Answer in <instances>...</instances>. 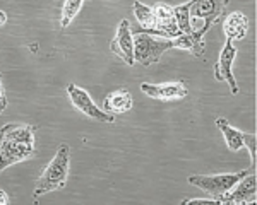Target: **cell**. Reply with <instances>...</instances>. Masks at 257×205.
<instances>
[{
	"mask_svg": "<svg viewBox=\"0 0 257 205\" xmlns=\"http://www.w3.org/2000/svg\"><path fill=\"white\" fill-rule=\"evenodd\" d=\"M132 108V94L127 89H117L106 96L103 102V110L106 113L117 114V113H127Z\"/></svg>",
	"mask_w": 257,
	"mask_h": 205,
	"instance_id": "11",
	"label": "cell"
},
{
	"mask_svg": "<svg viewBox=\"0 0 257 205\" xmlns=\"http://www.w3.org/2000/svg\"><path fill=\"white\" fill-rule=\"evenodd\" d=\"M255 174L254 171L243 176L240 182L219 198V204L226 205H243V204H255Z\"/></svg>",
	"mask_w": 257,
	"mask_h": 205,
	"instance_id": "8",
	"label": "cell"
},
{
	"mask_svg": "<svg viewBox=\"0 0 257 205\" xmlns=\"http://www.w3.org/2000/svg\"><path fill=\"white\" fill-rule=\"evenodd\" d=\"M172 9H173V18H175L177 28L180 30V32L190 34L192 31H196L192 26V18H190V14H189V2L182 4V6H175V7H172Z\"/></svg>",
	"mask_w": 257,
	"mask_h": 205,
	"instance_id": "16",
	"label": "cell"
},
{
	"mask_svg": "<svg viewBox=\"0 0 257 205\" xmlns=\"http://www.w3.org/2000/svg\"><path fill=\"white\" fill-rule=\"evenodd\" d=\"M69 168H70V149L67 144H60L55 158L50 161V164L45 168L43 173H41L40 180L36 182L35 192H33L35 202L41 195L65 186L69 178Z\"/></svg>",
	"mask_w": 257,
	"mask_h": 205,
	"instance_id": "1",
	"label": "cell"
},
{
	"mask_svg": "<svg viewBox=\"0 0 257 205\" xmlns=\"http://www.w3.org/2000/svg\"><path fill=\"white\" fill-rule=\"evenodd\" d=\"M11 200H9V196L6 195V192L4 190H0V205H6V204H9Z\"/></svg>",
	"mask_w": 257,
	"mask_h": 205,
	"instance_id": "21",
	"label": "cell"
},
{
	"mask_svg": "<svg viewBox=\"0 0 257 205\" xmlns=\"http://www.w3.org/2000/svg\"><path fill=\"white\" fill-rule=\"evenodd\" d=\"M173 48H182V50L192 52L196 56H201L206 50V44L202 41V34L197 30L190 34H180L173 38Z\"/></svg>",
	"mask_w": 257,
	"mask_h": 205,
	"instance_id": "13",
	"label": "cell"
},
{
	"mask_svg": "<svg viewBox=\"0 0 257 205\" xmlns=\"http://www.w3.org/2000/svg\"><path fill=\"white\" fill-rule=\"evenodd\" d=\"M7 101H6V92H4V88H2V80H0V114H2L4 108H6Z\"/></svg>",
	"mask_w": 257,
	"mask_h": 205,
	"instance_id": "20",
	"label": "cell"
},
{
	"mask_svg": "<svg viewBox=\"0 0 257 205\" xmlns=\"http://www.w3.org/2000/svg\"><path fill=\"white\" fill-rule=\"evenodd\" d=\"M134 16L143 30H155L156 18H155V12H153V7H149L138 0V2H134Z\"/></svg>",
	"mask_w": 257,
	"mask_h": 205,
	"instance_id": "15",
	"label": "cell"
},
{
	"mask_svg": "<svg viewBox=\"0 0 257 205\" xmlns=\"http://www.w3.org/2000/svg\"><path fill=\"white\" fill-rule=\"evenodd\" d=\"M182 204L185 205V204H219V202L216 198H211V196L208 198V196H206V198H185Z\"/></svg>",
	"mask_w": 257,
	"mask_h": 205,
	"instance_id": "19",
	"label": "cell"
},
{
	"mask_svg": "<svg viewBox=\"0 0 257 205\" xmlns=\"http://www.w3.org/2000/svg\"><path fill=\"white\" fill-rule=\"evenodd\" d=\"M254 168L250 170H243L238 173H221V174H190L187 178V182L192 186L201 188L202 192H206L211 198H216L219 202L223 195H226L231 188L237 184L240 180L245 174L252 173Z\"/></svg>",
	"mask_w": 257,
	"mask_h": 205,
	"instance_id": "3",
	"label": "cell"
},
{
	"mask_svg": "<svg viewBox=\"0 0 257 205\" xmlns=\"http://www.w3.org/2000/svg\"><path fill=\"white\" fill-rule=\"evenodd\" d=\"M82 4H84V0H65L64 9H62V18H60L62 28H69V24L72 22L74 18L82 9Z\"/></svg>",
	"mask_w": 257,
	"mask_h": 205,
	"instance_id": "17",
	"label": "cell"
},
{
	"mask_svg": "<svg viewBox=\"0 0 257 205\" xmlns=\"http://www.w3.org/2000/svg\"><path fill=\"white\" fill-rule=\"evenodd\" d=\"M67 94L69 100L72 102V106L76 110H79L81 113L88 114L89 118H94L96 122L101 123H111L113 122V114L106 113L105 110H99L96 104L91 100V96L88 94V91H84L82 88L76 84H69L67 86Z\"/></svg>",
	"mask_w": 257,
	"mask_h": 205,
	"instance_id": "6",
	"label": "cell"
},
{
	"mask_svg": "<svg viewBox=\"0 0 257 205\" xmlns=\"http://www.w3.org/2000/svg\"><path fill=\"white\" fill-rule=\"evenodd\" d=\"M141 91L153 100L160 101H177L187 96V88L182 82H170V84H141Z\"/></svg>",
	"mask_w": 257,
	"mask_h": 205,
	"instance_id": "10",
	"label": "cell"
},
{
	"mask_svg": "<svg viewBox=\"0 0 257 205\" xmlns=\"http://www.w3.org/2000/svg\"><path fill=\"white\" fill-rule=\"evenodd\" d=\"M132 38H134V60L141 65L156 64L161 55H165V52L173 48V40L149 34L144 31L134 30Z\"/></svg>",
	"mask_w": 257,
	"mask_h": 205,
	"instance_id": "2",
	"label": "cell"
},
{
	"mask_svg": "<svg viewBox=\"0 0 257 205\" xmlns=\"http://www.w3.org/2000/svg\"><path fill=\"white\" fill-rule=\"evenodd\" d=\"M216 125L218 128L221 130L223 137H225V142L228 146L230 150H240L243 147V132H240L235 126H231L225 118H218L216 120Z\"/></svg>",
	"mask_w": 257,
	"mask_h": 205,
	"instance_id": "14",
	"label": "cell"
},
{
	"mask_svg": "<svg viewBox=\"0 0 257 205\" xmlns=\"http://www.w3.org/2000/svg\"><path fill=\"white\" fill-rule=\"evenodd\" d=\"M230 0H190L189 2V14L192 19L204 20V26L197 30L202 36L209 31L214 22L223 18L226 6Z\"/></svg>",
	"mask_w": 257,
	"mask_h": 205,
	"instance_id": "4",
	"label": "cell"
},
{
	"mask_svg": "<svg viewBox=\"0 0 257 205\" xmlns=\"http://www.w3.org/2000/svg\"><path fill=\"white\" fill-rule=\"evenodd\" d=\"M111 52L125 62L127 65H134V38H132V30L131 22L127 19L120 20L117 28V34H115L113 41L110 44Z\"/></svg>",
	"mask_w": 257,
	"mask_h": 205,
	"instance_id": "9",
	"label": "cell"
},
{
	"mask_svg": "<svg viewBox=\"0 0 257 205\" xmlns=\"http://www.w3.org/2000/svg\"><path fill=\"white\" fill-rule=\"evenodd\" d=\"M223 31L226 34V40H242L248 31V20L242 12H233L223 22Z\"/></svg>",
	"mask_w": 257,
	"mask_h": 205,
	"instance_id": "12",
	"label": "cell"
},
{
	"mask_svg": "<svg viewBox=\"0 0 257 205\" xmlns=\"http://www.w3.org/2000/svg\"><path fill=\"white\" fill-rule=\"evenodd\" d=\"M6 22H7V14L4 10H0V28H2Z\"/></svg>",
	"mask_w": 257,
	"mask_h": 205,
	"instance_id": "22",
	"label": "cell"
},
{
	"mask_svg": "<svg viewBox=\"0 0 257 205\" xmlns=\"http://www.w3.org/2000/svg\"><path fill=\"white\" fill-rule=\"evenodd\" d=\"M243 147H247L248 152H250V158H252V166L255 170V135H248V134H243Z\"/></svg>",
	"mask_w": 257,
	"mask_h": 205,
	"instance_id": "18",
	"label": "cell"
},
{
	"mask_svg": "<svg viewBox=\"0 0 257 205\" xmlns=\"http://www.w3.org/2000/svg\"><path fill=\"white\" fill-rule=\"evenodd\" d=\"M235 56H237V48L233 46V41L226 40L225 46H223L221 53H219V58L216 62V65H214V79L219 82H226L231 94L238 92V84L233 76Z\"/></svg>",
	"mask_w": 257,
	"mask_h": 205,
	"instance_id": "7",
	"label": "cell"
},
{
	"mask_svg": "<svg viewBox=\"0 0 257 205\" xmlns=\"http://www.w3.org/2000/svg\"><path fill=\"white\" fill-rule=\"evenodd\" d=\"M35 156V144H28L0 134V173L9 166Z\"/></svg>",
	"mask_w": 257,
	"mask_h": 205,
	"instance_id": "5",
	"label": "cell"
}]
</instances>
